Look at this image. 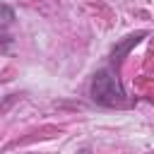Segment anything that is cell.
<instances>
[{
  "label": "cell",
  "mask_w": 154,
  "mask_h": 154,
  "mask_svg": "<svg viewBox=\"0 0 154 154\" xmlns=\"http://www.w3.org/2000/svg\"><path fill=\"white\" fill-rule=\"evenodd\" d=\"M89 94H91V99L99 106H108V108H113V106H128V94H125V89H123L120 79L116 77V72H113L111 65L94 72Z\"/></svg>",
  "instance_id": "1"
},
{
  "label": "cell",
  "mask_w": 154,
  "mask_h": 154,
  "mask_svg": "<svg viewBox=\"0 0 154 154\" xmlns=\"http://www.w3.org/2000/svg\"><path fill=\"white\" fill-rule=\"evenodd\" d=\"M142 36H144V31H137V34L125 36L120 43H116V48H113V53H111V67L120 65V63H123V58L130 53V48H132V46H137V43L142 41Z\"/></svg>",
  "instance_id": "2"
},
{
  "label": "cell",
  "mask_w": 154,
  "mask_h": 154,
  "mask_svg": "<svg viewBox=\"0 0 154 154\" xmlns=\"http://www.w3.org/2000/svg\"><path fill=\"white\" fill-rule=\"evenodd\" d=\"M12 19H14L12 7H10V5H2V29H5V31H7V26L12 24Z\"/></svg>",
  "instance_id": "3"
}]
</instances>
